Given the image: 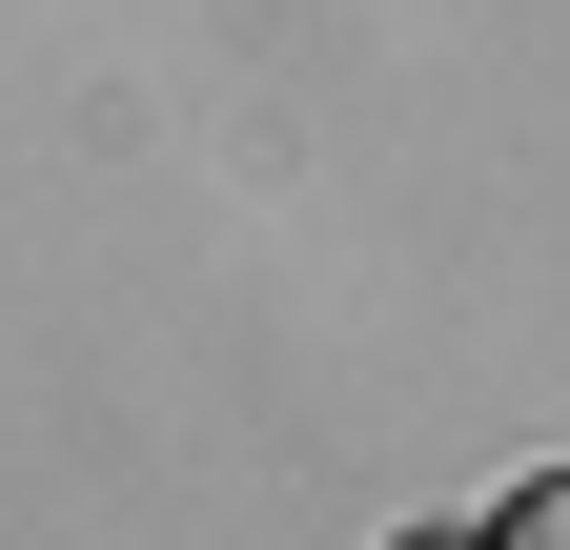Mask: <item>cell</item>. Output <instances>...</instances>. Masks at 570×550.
<instances>
[{
  "label": "cell",
  "instance_id": "obj_1",
  "mask_svg": "<svg viewBox=\"0 0 570 550\" xmlns=\"http://www.w3.org/2000/svg\"><path fill=\"white\" fill-rule=\"evenodd\" d=\"M469 550H570V449H550V469H510V490H489V530H469Z\"/></svg>",
  "mask_w": 570,
  "mask_h": 550
},
{
  "label": "cell",
  "instance_id": "obj_2",
  "mask_svg": "<svg viewBox=\"0 0 570 550\" xmlns=\"http://www.w3.org/2000/svg\"><path fill=\"white\" fill-rule=\"evenodd\" d=\"M407 550H469V530H407Z\"/></svg>",
  "mask_w": 570,
  "mask_h": 550
}]
</instances>
